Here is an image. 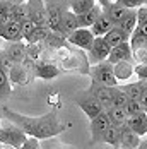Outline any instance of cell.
<instances>
[{"instance_id":"cell-1","label":"cell","mask_w":147,"mask_h":149,"mask_svg":"<svg viewBox=\"0 0 147 149\" xmlns=\"http://www.w3.org/2000/svg\"><path fill=\"white\" fill-rule=\"evenodd\" d=\"M0 115L5 117L10 123H14L15 127H19L28 137H36L40 141H48L60 135L67 125H63L58 118V110L53 108L51 111H48L46 115L40 117H28L22 113L12 111L10 108H7L5 104H0Z\"/></svg>"},{"instance_id":"cell-2","label":"cell","mask_w":147,"mask_h":149,"mask_svg":"<svg viewBox=\"0 0 147 149\" xmlns=\"http://www.w3.org/2000/svg\"><path fill=\"white\" fill-rule=\"evenodd\" d=\"M43 2L46 7V26L53 33H60L62 15L70 9V0H43Z\"/></svg>"},{"instance_id":"cell-3","label":"cell","mask_w":147,"mask_h":149,"mask_svg":"<svg viewBox=\"0 0 147 149\" xmlns=\"http://www.w3.org/2000/svg\"><path fill=\"white\" fill-rule=\"evenodd\" d=\"M72 101L77 104L82 111H84V115H86L89 120L94 118V117H98L101 111H104L103 104L99 103V101H98V100H96V98H94L87 89L75 93V94H74V98H72Z\"/></svg>"},{"instance_id":"cell-4","label":"cell","mask_w":147,"mask_h":149,"mask_svg":"<svg viewBox=\"0 0 147 149\" xmlns=\"http://www.w3.org/2000/svg\"><path fill=\"white\" fill-rule=\"evenodd\" d=\"M89 75H91L92 82L103 84V86H108V88L118 86V81H116V77H115V72H113V65L108 60L92 65V69H89Z\"/></svg>"},{"instance_id":"cell-5","label":"cell","mask_w":147,"mask_h":149,"mask_svg":"<svg viewBox=\"0 0 147 149\" xmlns=\"http://www.w3.org/2000/svg\"><path fill=\"white\" fill-rule=\"evenodd\" d=\"M28 139V135L24 134L19 127H15L14 123H10L9 120H2L0 125V144H7L12 148L19 149L22 146V142Z\"/></svg>"},{"instance_id":"cell-6","label":"cell","mask_w":147,"mask_h":149,"mask_svg":"<svg viewBox=\"0 0 147 149\" xmlns=\"http://www.w3.org/2000/svg\"><path fill=\"white\" fill-rule=\"evenodd\" d=\"M67 41L70 46H75L82 52H89L94 43V34L91 33L89 28H79L67 36Z\"/></svg>"},{"instance_id":"cell-7","label":"cell","mask_w":147,"mask_h":149,"mask_svg":"<svg viewBox=\"0 0 147 149\" xmlns=\"http://www.w3.org/2000/svg\"><path fill=\"white\" fill-rule=\"evenodd\" d=\"M62 74V69H60L57 63L53 62H48V60H40L34 63L33 67V75L34 79H44V81H51L55 77H58Z\"/></svg>"},{"instance_id":"cell-8","label":"cell","mask_w":147,"mask_h":149,"mask_svg":"<svg viewBox=\"0 0 147 149\" xmlns=\"http://www.w3.org/2000/svg\"><path fill=\"white\" fill-rule=\"evenodd\" d=\"M110 118L106 115V111H101L98 117L89 120V130H91V144H96L101 141V135L106 132V129L110 127Z\"/></svg>"},{"instance_id":"cell-9","label":"cell","mask_w":147,"mask_h":149,"mask_svg":"<svg viewBox=\"0 0 147 149\" xmlns=\"http://www.w3.org/2000/svg\"><path fill=\"white\" fill-rule=\"evenodd\" d=\"M26 46H28V43H24V41L21 40V41H10V43H5L2 50L5 52V55L9 57V60H10L12 63H22L24 60L28 58Z\"/></svg>"},{"instance_id":"cell-10","label":"cell","mask_w":147,"mask_h":149,"mask_svg":"<svg viewBox=\"0 0 147 149\" xmlns=\"http://www.w3.org/2000/svg\"><path fill=\"white\" fill-rule=\"evenodd\" d=\"M31 77L34 79V75L24 63H14L9 69V81L10 84H19V86H26L31 82Z\"/></svg>"},{"instance_id":"cell-11","label":"cell","mask_w":147,"mask_h":149,"mask_svg":"<svg viewBox=\"0 0 147 149\" xmlns=\"http://www.w3.org/2000/svg\"><path fill=\"white\" fill-rule=\"evenodd\" d=\"M110 52H111V48H110V45L106 43V40L103 36L101 38H94V43H92L91 50H89V58H91V62H94V65H96L99 62L108 60Z\"/></svg>"},{"instance_id":"cell-12","label":"cell","mask_w":147,"mask_h":149,"mask_svg":"<svg viewBox=\"0 0 147 149\" xmlns=\"http://www.w3.org/2000/svg\"><path fill=\"white\" fill-rule=\"evenodd\" d=\"M87 91L103 104V108H110L113 106V94H111V88L108 86H103V84H98V82H92L91 81V86L87 88Z\"/></svg>"},{"instance_id":"cell-13","label":"cell","mask_w":147,"mask_h":149,"mask_svg":"<svg viewBox=\"0 0 147 149\" xmlns=\"http://www.w3.org/2000/svg\"><path fill=\"white\" fill-rule=\"evenodd\" d=\"M31 21L36 26H46V7L43 0H28Z\"/></svg>"},{"instance_id":"cell-14","label":"cell","mask_w":147,"mask_h":149,"mask_svg":"<svg viewBox=\"0 0 147 149\" xmlns=\"http://www.w3.org/2000/svg\"><path fill=\"white\" fill-rule=\"evenodd\" d=\"M139 146H140V137L127 125H123L120 129V149H139Z\"/></svg>"},{"instance_id":"cell-15","label":"cell","mask_w":147,"mask_h":149,"mask_svg":"<svg viewBox=\"0 0 147 149\" xmlns=\"http://www.w3.org/2000/svg\"><path fill=\"white\" fill-rule=\"evenodd\" d=\"M123 60H133L132 58V48H130V43L128 41H125L121 45L111 48V52L108 55V62L111 65H115L118 62H123Z\"/></svg>"},{"instance_id":"cell-16","label":"cell","mask_w":147,"mask_h":149,"mask_svg":"<svg viewBox=\"0 0 147 149\" xmlns=\"http://www.w3.org/2000/svg\"><path fill=\"white\" fill-rule=\"evenodd\" d=\"M133 67H135V63L132 60H123V62H118L113 65V72H115L118 84L120 82L127 84V81H130V77L133 75Z\"/></svg>"},{"instance_id":"cell-17","label":"cell","mask_w":147,"mask_h":149,"mask_svg":"<svg viewBox=\"0 0 147 149\" xmlns=\"http://www.w3.org/2000/svg\"><path fill=\"white\" fill-rule=\"evenodd\" d=\"M113 28H115V22L104 14V12H101V15L98 17V21H96L89 29H91V33L94 34V38H101V36H104L108 31L113 29Z\"/></svg>"},{"instance_id":"cell-18","label":"cell","mask_w":147,"mask_h":149,"mask_svg":"<svg viewBox=\"0 0 147 149\" xmlns=\"http://www.w3.org/2000/svg\"><path fill=\"white\" fill-rule=\"evenodd\" d=\"M118 88L123 91L127 96H128V100H139L142 94H146V93H147V86H146V82H144V81H137V82H127V84H120Z\"/></svg>"},{"instance_id":"cell-19","label":"cell","mask_w":147,"mask_h":149,"mask_svg":"<svg viewBox=\"0 0 147 149\" xmlns=\"http://www.w3.org/2000/svg\"><path fill=\"white\" fill-rule=\"evenodd\" d=\"M130 130H133L139 137L147 135V113H140L135 117H128L127 123H125Z\"/></svg>"},{"instance_id":"cell-20","label":"cell","mask_w":147,"mask_h":149,"mask_svg":"<svg viewBox=\"0 0 147 149\" xmlns=\"http://www.w3.org/2000/svg\"><path fill=\"white\" fill-rule=\"evenodd\" d=\"M0 38L5 41V43H10V41H21L22 36H21V28H19V22H14V21H9L3 24V29H2V34ZM24 41V40H22Z\"/></svg>"},{"instance_id":"cell-21","label":"cell","mask_w":147,"mask_h":149,"mask_svg":"<svg viewBox=\"0 0 147 149\" xmlns=\"http://www.w3.org/2000/svg\"><path fill=\"white\" fill-rule=\"evenodd\" d=\"M75 29H79V21H77V15L74 14L72 10L69 9L65 14L62 15V22H60V33L67 38L70 33H74Z\"/></svg>"},{"instance_id":"cell-22","label":"cell","mask_w":147,"mask_h":149,"mask_svg":"<svg viewBox=\"0 0 147 149\" xmlns=\"http://www.w3.org/2000/svg\"><path fill=\"white\" fill-rule=\"evenodd\" d=\"M101 10H103L104 14L108 15V17H110L113 22H115V26H116L118 22H120V21H121L125 15H127V12H128V9H125L121 3H118L116 0H115V2H111L110 5L103 7Z\"/></svg>"},{"instance_id":"cell-23","label":"cell","mask_w":147,"mask_h":149,"mask_svg":"<svg viewBox=\"0 0 147 149\" xmlns=\"http://www.w3.org/2000/svg\"><path fill=\"white\" fill-rule=\"evenodd\" d=\"M106 111V115H108V118H110V123L111 125H115L118 129H121L125 123H127V113H125V110L123 108H118V106H110V108H106L104 110Z\"/></svg>"},{"instance_id":"cell-24","label":"cell","mask_w":147,"mask_h":149,"mask_svg":"<svg viewBox=\"0 0 147 149\" xmlns=\"http://www.w3.org/2000/svg\"><path fill=\"white\" fill-rule=\"evenodd\" d=\"M101 7L96 3L91 10H87V12H84V14L77 15V21H79V28H91L96 21H98V17L101 15Z\"/></svg>"},{"instance_id":"cell-25","label":"cell","mask_w":147,"mask_h":149,"mask_svg":"<svg viewBox=\"0 0 147 149\" xmlns=\"http://www.w3.org/2000/svg\"><path fill=\"white\" fill-rule=\"evenodd\" d=\"M103 38L106 40V43L110 45V48H115V46L121 45V43H125V41H128V40H130V38H128V36H127L121 29H120L118 26H115L111 31H108Z\"/></svg>"},{"instance_id":"cell-26","label":"cell","mask_w":147,"mask_h":149,"mask_svg":"<svg viewBox=\"0 0 147 149\" xmlns=\"http://www.w3.org/2000/svg\"><path fill=\"white\" fill-rule=\"evenodd\" d=\"M116 26L123 31L128 38H130V36H132V33H133V29L137 28V14H135V10H128L127 15L118 22Z\"/></svg>"},{"instance_id":"cell-27","label":"cell","mask_w":147,"mask_h":149,"mask_svg":"<svg viewBox=\"0 0 147 149\" xmlns=\"http://www.w3.org/2000/svg\"><path fill=\"white\" fill-rule=\"evenodd\" d=\"M99 142H104V144H108L111 148L120 149V129L115 127V125H110L106 129V132L101 135V141Z\"/></svg>"},{"instance_id":"cell-28","label":"cell","mask_w":147,"mask_h":149,"mask_svg":"<svg viewBox=\"0 0 147 149\" xmlns=\"http://www.w3.org/2000/svg\"><path fill=\"white\" fill-rule=\"evenodd\" d=\"M28 19H31L28 2L26 3H19V5H10V21L21 24L22 21H28Z\"/></svg>"},{"instance_id":"cell-29","label":"cell","mask_w":147,"mask_h":149,"mask_svg":"<svg viewBox=\"0 0 147 149\" xmlns=\"http://www.w3.org/2000/svg\"><path fill=\"white\" fill-rule=\"evenodd\" d=\"M12 94V84L9 81V72L0 67V100H7Z\"/></svg>"},{"instance_id":"cell-30","label":"cell","mask_w":147,"mask_h":149,"mask_svg":"<svg viewBox=\"0 0 147 149\" xmlns=\"http://www.w3.org/2000/svg\"><path fill=\"white\" fill-rule=\"evenodd\" d=\"M96 5V0H70V10L75 15H80L91 10Z\"/></svg>"},{"instance_id":"cell-31","label":"cell","mask_w":147,"mask_h":149,"mask_svg":"<svg viewBox=\"0 0 147 149\" xmlns=\"http://www.w3.org/2000/svg\"><path fill=\"white\" fill-rule=\"evenodd\" d=\"M50 33H51V29H50L48 26H36L34 31H33V34L29 36V40H28L26 43H28V45H38V43H43Z\"/></svg>"},{"instance_id":"cell-32","label":"cell","mask_w":147,"mask_h":149,"mask_svg":"<svg viewBox=\"0 0 147 149\" xmlns=\"http://www.w3.org/2000/svg\"><path fill=\"white\" fill-rule=\"evenodd\" d=\"M111 94H113V106H118V108H125V104L128 103V96L120 89L118 86L111 88Z\"/></svg>"},{"instance_id":"cell-33","label":"cell","mask_w":147,"mask_h":149,"mask_svg":"<svg viewBox=\"0 0 147 149\" xmlns=\"http://www.w3.org/2000/svg\"><path fill=\"white\" fill-rule=\"evenodd\" d=\"M125 113H127V117H135V115H140V113H146L144 110H142V106L139 103V100H128V103L125 104Z\"/></svg>"},{"instance_id":"cell-34","label":"cell","mask_w":147,"mask_h":149,"mask_svg":"<svg viewBox=\"0 0 147 149\" xmlns=\"http://www.w3.org/2000/svg\"><path fill=\"white\" fill-rule=\"evenodd\" d=\"M19 28H21V36H22V40H29V36L33 34V31H34V28H36V24L31 21V19H28V21H22L21 24H19Z\"/></svg>"},{"instance_id":"cell-35","label":"cell","mask_w":147,"mask_h":149,"mask_svg":"<svg viewBox=\"0 0 147 149\" xmlns=\"http://www.w3.org/2000/svg\"><path fill=\"white\" fill-rule=\"evenodd\" d=\"M10 21V3L7 0H0V22Z\"/></svg>"},{"instance_id":"cell-36","label":"cell","mask_w":147,"mask_h":149,"mask_svg":"<svg viewBox=\"0 0 147 149\" xmlns=\"http://www.w3.org/2000/svg\"><path fill=\"white\" fill-rule=\"evenodd\" d=\"M132 58L137 63H147V45L137 48L135 52H132Z\"/></svg>"},{"instance_id":"cell-37","label":"cell","mask_w":147,"mask_h":149,"mask_svg":"<svg viewBox=\"0 0 147 149\" xmlns=\"http://www.w3.org/2000/svg\"><path fill=\"white\" fill-rule=\"evenodd\" d=\"M118 3H121L125 9H128V10H137L139 7H142V5H146L147 0H116Z\"/></svg>"},{"instance_id":"cell-38","label":"cell","mask_w":147,"mask_h":149,"mask_svg":"<svg viewBox=\"0 0 147 149\" xmlns=\"http://www.w3.org/2000/svg\"><path fill=\"white\" fill-rule=\"evenodd\" d=\"M19 149H41V141L36 137H28Z\"/></svg>"},{"instance_id":"cell-39","label":"cell","mask_w":147,"mask_h":149,"mask_svg":"<svg viewBox=\"0 0 147 149\" xmlns=\"http://www.w3.org/2000/svg\"><path fill=\"white\" fill-rule=\"evenodd\" d=\"M133 74L139 77V81H147V63H135Z\"/></svg>"},{"instance_id":"cell-40","label":"cell","mask_w":147,"mask_h":149,"mask_svg":"<svg viewBox=\"0 0 147 149\" xmlns=\"http://www.w3.org/2000/svg\"><path fill=\"white\" fill-rule=\"evenodd\" d=\"M137 14V26H144L147 24V5H142L135 10Z\"/></svg>"},{"instance_id":"cell-41","label":"cell","mask_w":147,"mask_h":149,"mask_svg":"<svg viewBox=\"0 0 147 149\" xmlns=\"http://www.w3.org/2000/svg\"><path fill=\"white\" fill-rule=\"evenodd\" d=\"M55 149H75L70 144H65V142H60V141H55Z\"/></svg>"},{"instance_id":"cell-42","label":"cell","mask_w":147,"mask_h":149,"mask_svg":"<svg viewBox=\"0 0 147 149\" xmlns=\"http://www.w3.org/2000/svg\"><path fill=\"white\" fill-rule=\"evenodd\" d=\"M139 103H140V106H142V110L147 113V93H146V94H142V96L139 98Z\"/></svg>"},{"instance_id":"cell-43","label":"cell","mask_w":147,"mask_h":149,"mask_svg":"<svg viewBox=\"0 0 147 149\" xmlns=\"http://www.w3.org/2000/svg\"><path fill=\"white\" fill-rule=\"evenodd\" d=\"M41 149H55V139H48L44 144H41Z\"/></svg>"},{"instance_id":"cell-44","label":"cell","mask_w":147,"mask_h":149,"mask_svg":"<svg viewBox=\"0 0 147 149\" xmlns=\"http://www.w3.org/2000/svg\"><path fill=\"white\" fill-rule=\"evenodd\" d=\"M111 2H115V0H96V3H98L101 9H103V7H106V5H110Z\"/></svg>"},{"instance_id":"cell-45","label":"cell","mask_w":147,"mask_h":149,"mask_svg":"<svg viewBox=\"0 0 147 149\" xmlns=\"http://www.w3.org/2000/svg\"><path fill=\"white\" fill-rule=\"evenodd\" d=\"M10 5H19V3H26V0H7Z\"/></svg>"},{"instance_id":"cell-46","label":"cell","mask_w":147,"mask_h":149,"mask_svg":"<svg viewBox=\"0 0 147 149\" xmlns=\"http://www.w3.org/2000/svg\"><path fill=\"white\" fill-rule=\"evenodd\" d=\"M0 149H15L12 146H7V144H0Z\"/></svg>"},{"instance_id":"cell-47","label":"cell","mask_w":147,"mask_h":149,"mask_svg":"<svg viewBox=\"0 0 147 149\" xmlns=\"http://www.w3.org/2000/svg\"><path fill=\"white\" fill-rule=\"evenodd\" d=\"M3 45H5V41H3V40L0 38V48H3Z\"/></svg>"},{"instance_id":"cell-48","label":"cell","mask_w":147,"mask_h":149,"mask_svg":"<svg viewBox=\"0 0 147 149\" xmlns=\"http://www.w3.org/2000/svg\"><path fill=\"white\" fill-rule=\"evenodd\" d=\"M3 24L5 22H0V34H2V29H3Z\"/></svg>"},{"instance_id":"cell-49","label":"cell","mask_w":147,"mask_h":149,"mask_svg":"<svg viewBox=\"0 0 147 149\" xmlns=\"http://www.w3.org/2000/svg\"><path fill=\"white\" fill-rule=\"evenodd\" d=\"M0 125H2V120H0Z\"/></svg>"}]
</instances>
